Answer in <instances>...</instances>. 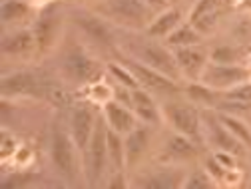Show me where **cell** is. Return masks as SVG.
Listing matches in <instances>:
<instances>
[{
    "instance_id": "obj_1",
    "label": "cell",
    "mask_w": 251,
    "mask_h": 189,
    "mask_svg": "<svg viewBox=\"0 0 251 189\" xmlns=\"http://www.w3.org/2000/svg\"><path fill=\"white\" fill-rule=\"evenodd\" d=\"M50 149V164L58 177L66 185H76L78 179L84 177V164H82V151L78 149L68 125L56 119L50 128L48 138Z\"/></svg>"
},
{
    "instance_id": "obj_2",
    "label": "cell",
    "mask_w": 251,
    "mask_h": 189,
    "mask_svg": "<svg viewBox=\"0 0 251 189\" xmlns=\"http://www.w3.org/2000/svg\"><path fill=\"white\" fill-rule=\"evenodd\" d=\"M58 72L64 84L70 86H90L96 84L102 76V64L92 56L82 42L68 40L58 48Z\"/></svg>"
},
{
    "instance_id": "obj_3",
    "label": "cell",
    "mask_w": 251,
    "mask_h": 189,
    "mask_svg": "<svg viewBox=\"0 0 251 189\" xmlns=\"http://www.w3.org/2000/svg\"><path fill=\"white\" fill-rule=\"evenodd\" d=\"M124 46V52L140 60L142 64L158 70L162 74H166L168 78L176 80V82H181V72L177 68V62H176V56L172 52L170 46H166V42H160V40H153V38H148L146 34L144 36H132L128 40L122 42Z\"/></svg>"
},
{
    "instance_id": "obj_4",
    "label": "cell",
    "mask_w": 251,
    "mask_h": 189,
    "mask_svg": "<svg viewBox=\"0 0 251 189\" xmlns=\"http://www.w3.org/2000/svg\"><path fill=\"white\" fill-rule=\"evenodd\" d=\"M94 12H98L102 18L112 22L116 28L124 30H144L155 18V12L144 2V0H98L90 4Z\"/></svg>"
},
{
    "instance_id": "obj_5",
    "label": "cell",
    "mask_w": 251,
    "mask_h": 189,
    "mask_svg": "<svg viewBox=\"0 0 251 189\" xmlns=\"http://www.w3.org/2000/svg\"><path fill=\"white\" fill-rule=\"evenodd\" d=\"M66 20L76 28L88 42L102 46V48H116L120 38L116 34V26L102 18L98 12H94L90 6L74 4L66 12Z\"/></svg>"
},
{
    "instance_id": "obj_6",
    "label": "cell",
    "mask_w": 251,
    "mask_h": 189,
    "mask_svg": "<svg viewBox=\"0 0 251 189\" xmlns=\"http://www.w3.org/2000/svg\"><path fill=\"white\" fill-rule=\"evenodd\" d=\"M108 123L104 116H98L96 128L88 142V147L82 153V164H84V179L90 187H100L106 183V175L110 167V155H108Z\"/></svg>"
},
{
    "instance_id": "obj_7",
    "label": "cell",
    "mask_w": 251,
    "mask_h": 189,
    "mask_svg": "<svg viewBox=\"0 0 251 189\" xmlns=\"http://www.w3.org/2000/svg\"><path fill=\"white\" fill-rule=\"evenodd\" d=\"M164 121L181 136H187L196 143L203 145V130H201V108L192 104L187 98L172 96L160 104Z\"/></svg>"
},
{
    "instance_id": "obj_8",
    "label": "cell",
    "mask_w": 251,
    "mask_h": 189,
    "mask_svg": "<svg viewBox=\"0 0 251 189\" xmlns=\"http://www.w3.org/2000/svg\"><path fill=\"white\" fill-rule=\"evenodd\" d=\"M54 80L30 68L4 72L0 78V94L6 100H46V92Z\"/></svg>"
},
{
    "instance_id": "obj_9",
    "label": "cell",
    "mask_w": 251,
    "mask_h": 189,
    "mask_svg": "<svg viewBox=\"0 0 251 189\" xmlns=\"http://www.w3.org/2000/svg\"><path fill=\"white\" fill-rule=\"evenodd\" d=\"M120 62L128 68L134 78L138 80L140 88L148 90L150 94H155V96H164V98H172V96H177V94H181V86L179 82L168 78L166 74L153 70L146 64H142L140 60L128 56V54H122L120 56Z\"/></svg>"
},
{
    "instance_id": "obj_10",
    "label": "cell",
    "mask_w": 251,
    "mask_h": 189,
    "mask_svg": "<svg viewBox=\"0 0 251 189\" xmlns=\"http://www.w3.org/2000/svg\"><path fill=\"white\" fill-rule=\"evenodd\" d=\"M201 130H203V143L211 147V151H227L237 157L247 155V147L219 121L215 110H201Z\"/></svg>"
},
{
    "instance_id": "obj_11",
    "label": "cell",
    "mask_w": 251,
    "mask_h": 189,
    "mask_svg": "<svg viewBox=\"0 0 251 189\" xmlns=\"http://www.w3.org/2000/svg\"><path fill=\"white\" fill-rule=\"evenodd\" d=\"M64 20H66V12L62 10L58 4H50L46 6L34 20L32 30L36 36V44H38V54H48L50 50H54L62 38V28H64Z\"/></svg>"
},
{
    "instance_id": "obj_12",
    "label": "cell",
    "mask_w": 251,
    "mask_h": 189,
    "mask_svg": "<svg viewBox=\"0 0 251 189\" xmlns=\"http://www.w3.org/2000/svg\"><path fill=\"white\" fill-rule=\"evenodd\" d=\"M0 54L4 60H26L38 54V44L32 26H18L4 30L0 38Z\"/></svg>"
},
{
    "instance_id": "obj_13",
    "label": "cell",
    "mask_w": 251,
    "mask_h": 189,
    "mask_svg": "<svg viewBox=\"0 0 251 189\" xmlns=\"http://www.w3.org/2000/svg\"><path fill=\"white\" fill-rule=\"evenodd\" d=\"M251 78V70L245 68L243 64H215V62H207L201 76L198 82L217 90L226 92L241 82H247Z\"/></svg>"
},
{
    "instance_id": "obj_14",
    "label": "cell",
    "mask_w": 251,
    "mask_h": 189,
    "mask_svg": "<svg viewBox=\"0 0 251 189\" xmlns=\"http://www.w3.org/2000/svg\"><path fill=\"white\" fill-rule=\"evenodd\" d=\"M68 112H70L68 114V130H70L78 149L84 153V149L88 147V142L94 134V128H96L100 114L88 102H74Z\"/></svg>"
},
{
    "instance_id": "obj_15",
    "label": "cell",
    "mask_w": 251,
    "mask_h": 189,
    "mask_svg": "<svg viewBox=\"0 0 251 189\" xmlns=\"http://www.w3.org/2000/svg\"><path fill=\"white\" fill-rule=\"evenodd\" d=\"M183 167L176 164H166L162 167H155L150 171H144L134 177L130 187H144V189H176L183 185L185 179Z\"/></svg>"
},
{
    "instance_id": "obj_16",
    "label": "cell",
    "mask_w": 251,
    "mask_h": 189,
    "mask_svg": "<svg viewBox=\"0 0 251 189\" xmlns=\"http://www.w3.org/2000/svg\"><path fill=\"white\" fill-rule=\"evenodd\" d=\"M177 68L181 72V76L190 82H198L203 68L209 62V50L203 44H196V46H181V48H172Z\"/></svg>"
},
{
    "instance_id": "obj_17",
    "label": "cell",
    "mask_w": 251,
    "mask_h": 189,
    "mask_svg": "<svg viewBox=\"0 0 251 189\" xmlns=\"http://www.w3.org/2000/svg\"><path fill=\"white\" fill-rule=\"evenodd\" d=\"M124 145H126V171L136 169L142 162L146 153L151 147V125L148 123H138L132 132L124 136Z\"/></svg>"
},
{
    "instance_id": "obj_18",
    "label": "cell",
    "mask_w": 251,
    "mask_h": 189,
    "mask_svg": "<svg viewBox=\"0 0 251 189\" xmlns=\"http://www.w3.org/2000/svg\"><path fill=\"white\" fill-rule=\"evenodd\" d=\"M200 143L190 140L187 136H181L177 132H170L162 143V153L170 164H181V162H194L200 157ZM166 162V164H168Z\"/></svg>"
},
{
    "instance_id": "obj_19",
    "label": "cell",
    "mask_w": 251,
    "mask_h": 189,
    "mask_svg": "<svg viewBox=\"0 0 251 189\" xmlns=\"http://www.w3.org/2000/svg\"><path fill=\"white\" fill-rule=\"evenodd\" d=\"M132 110H134L138 121L148 123L151 128H158V125L164 121L162 108L153 100V94H150L144 88L132 90Z\"/></svg>"
},
{
    "instance_id": "obj_20",
    "label": "cell",
    "mask_w": 251,
    "mask_h": 189,
    "mask_svg": "<svg viewBox=\"0 0 251 189\" xmlns=\"http://www.w3.org/2000/svg\"><path fill=\"white\" fill-rule=\"evenodd\" d=\"M102 116H104V119H106V123H108V128L116 130V132L122 134V136H126L128 132H132L136 125L140 123L132 108L124 106V104H120V102H116V100H106V102H104Z\"/></svg>"
},
{
    "instance_id": "obj_21",
    "label": "cell",
    "mask_w": 251,
    "mask_h": 189,
    "mask_svg": "<svg viewBox=\"0 0 251 189\" xmlns=\"http://www.w3.org/2000/svg\"><path fill=\"white\" fill-rule=\"evenodd\" d=\"M183 22V12L177 6H170L168 10L155 14V18L150 22V26L144 30V34L153 40H166L174 30Z\"/></svg>"
},
{
    "instance_id": "obj_22",
    "label": "cell",
    "mask_w": 251,
    "mask_h": 189,
    "mask_svg": "<svg viewBox=\"0 0 251 189\" xmlns=\"http://www.w3.org/2000/svg\"><path fill=\"white\" fill-rule=\"evenodd\" d=\"M32 14L34 10L30 0H2L0 4V22L4 30L24 26V22L32 18Z\"/></svg>"
},
{
    "instance_id": "obj_23",
    "label": "cell",
    "mask_w": 251,
    "mask_h": 189,
    "mask_svg": "<svg viewBox=\"0 0 251 189\" xmlns=\"http://www.w3.org/2000/svg\"><path fill=\"white\" fill-rule=\"evenodd\" d=\"M181 94L201 110H215V106L219 104V100H222V92H217V90H213V88H209L201 82L183 84Z\"/></svg>"
},
{
    "instance_id": "obj_24",
    "label": "cell",
    "mask_w": 251,
    "mask_h": 189,
    "mask_svg": "<svg viewBox=\"0 0 251 189\" xmlns=\"http://www.w3.org/2000/svg\"><path fill=\"white\" fill-rule=\"evenodd\" d=\"M166 46L170 48H181V46H196V44H203V36L196 30L194 24L190 22H181L174 32L164 40Z\"/></svg>"
},
{
    "instance_id": "obj_25",
    "label": "cell",
    "mask_w": 251,
    "mask_h": 189,
    "mask_svg": "<svg viewBox=\"0 0 251 189\" xmlns=\"http://www.w3.org/2000/svg\"><path fill=\"white\" fill-rule=\"evenodd\" d=\"M247 50L239 44H217L209 48V62L215 64H243Z\"/></svg>"
},
{
    "instance_id": "obj_26",
    "label": "cell",
    "mask_w": 251,
    "mask_h": 189,
    "mask_svg": "<svg viewBox=\"0 0 251 189\" xmlns=\"http://www.w3.org/2000/svg\"><path fill=\"white\" fill-rule=\"evenodd\" d=\"M106 138H108V155H110V167H112V171H126V145H124V136L118 134L116 130L108 128Z\"/></svg>"
},
{
    "instance_id": "obj_27",
    "label": "cell",
    "mask_w": 251,
    "mask_h": 189,
    "mask_svg": "<svg viewBox=\"0 0 251 189\" xmlns=\"http://www.w3.org/2000/svg\"><path fill=\"white\" fill-rule=\"evenodd\" d=\"M217 112V110H215ZM217 118L219 121H222L226 128L251 151V128H249V123L239 118V116H231V114H224V112H217Z\"/></svg>"
},
{
    "instance_id": "obj_28",
    "label": "cell",
    "mask_w": 251,
    "mask_h": 189,
    "mask_svg": "<svg viewBox=\"0 0 251 189\" xmlns=\"http://www.w3.org/2000/svg\"><path fill=\"white\" fill-rule=\"evenodd\" d=\"M183 189H215L217 181L207 173L205 167H196L183 179Z\"/></svg>"
},
{
    "instance_id": "obj_29",
    "label": "cell",
    "mask_w": 251,
    "mask_h": 189,
    "mask_svg": "<svg viewBox=\"0 0 251 189\" xmlns=\"http://www.w3.org/2000/svg\"><path fill=\"white\" fill-rule=\"evenodd\" d=\"M106 68H108V72H110V76L114 78L116 84L126 86V88H130V90L140 88V84H138V80L134 78V74H132L128 68H126L122 62H108Z\"/></svg>"
},
{
    "instance_id": "obj_30",
    "label": "cell",
    "mask_w": 251,
    "mask_h": 189,
    "mask_svg": "<svg viewBox=\"0 0 251 189\" xmlns=\"http://www.w3.org/2000/svg\"><path fill=\"white\" fill-rule=\"evenodd\" d=\"M222 14H224V8H215V10L200 16L196 22H190V24H194L198 32L201 36H205V34H211L213 30L219 26V22H222Z\"/></svg>"
},
{
    "instance_id": "obj_31",
    "label": "cell",
    "mask_w": 251,
    "mask_h": 189,
    "mask_svg": "<svg viewBox=\"0 0 251 189\" xmlns=\"http://www.w3.org/2000/svg\"><path fill=\"white\" fill-rule=\"evenodd\" d=\"M222 96L226 100H235V102H243V104H251V82H241L226 92H222Z\"/></svg>"
},
{
    "instance_id": "obj_32",
    "label": "cell",
    "mask_w": 251,
    "mask_h": 189,
    "mask_svg": "<svg viewBox=\"0 0 251 189\" xmlns=\"http://www.w3.org/2000/svg\"><path fill=\"white\" fill-rule=\"evenodd\" d=\"M224 4H226L224 0H198L190 10V18H187V22H196L200 16H203V14H207L215 8H222Z\"/></svg>"
},
{
    "instance_id": "obj_33",
    "label": "cell",
    "mask_w": 251,
    "mask_h": 189,
    "mask_svg": "<svg viewBox=\"0 0 251 189\" xmlns=\"http://www.w3.org/2000/svg\"><path fill=\"white\" fill-rule=\"evenodd\" d=\"M233 38L239 46H245L251 42V20H239L233 26Z\"/></svg>"
},
{
    "instance_id": "obj_34",
    "label": "cell",
    "mask_w": 251,
    "mask_h": 189,
    "mask_svg": "<svg viewBox=\"0 0 251 189\" xmlns=\"http://www.w3.org/2000/svg\"><path fill=\"white\" fill-rule=\"evenodd\" d=\"M104 187H108V189H126V187H130L128 175H126V171H112V175L106 177Z\"/></svg>"
},
{
    "instance_id": "obj_35",
    "label": "cell",
    "mask_w": 251,
    "mask_h": 189,
    "mask_svg": "<svg viewBox=\"0 0 251 189\" xmlns=\"http://www.w3.org/2000/svg\"><path fill=\"white\" fill-rule=\"evenodd\" d=\"M213 157H215V160L219 162V164H222L226 169H237V162H239V157L237 155H233V153H227V151H213L211 153Z\"/></svg>"
},
{
    "instance_id": "obj_36",
    "label": "cell",
    "mask_w": 251,
    "mask_h": 189,
    "mask_svg": "<svg viewBox=\"0 0 251 189\" xmlns=\"http://www.w3.org/2000/svg\"><path fill=\"white\" fill-rule=\"evenodd\" d=\"M16 151V140L8 134V128L2 130V157H8Z\"/></svg>"
},
{
    "instance_id": "obj_37",
    "label": "cell",
    "mask_w": 251,
    "mask_h": 189,
    "mask_svg": "<svg viewBox=\"0 0 251 189\" xmlns=\"http://www.w3.org/2000/svg\"><path fill=\"white\" fill-rule=\"evenodd\" d=\"M144 2H146L155 14H160V12H164V10H168V8L172 6L168 0H144Z\"/></svg>"
},
{
    "instance_id": "obj_38",
    "label": "cell",
    "mask_w": 251,
    "mask_h": 189,
    "mask_svg": "<svg viewBox=\"0 0 251 189\" xmlns=\"http://www.w3.org/2000/svg\"><path fill=\"white\" fill-rule=\"evenodd\" d=\"M74 4H84V6H90V4H94V2H98V0H72Z\"/></svg>"
},
{
    "instance_id": "obj_39",
    "label": "cell",
    "mask_w": 251,
    "mask_h": 189,
    "mask_svg": "<svg viewBox=\"0 0 251 189\" xmlns=\"http://www.w3.org/2000/svg\"><path fill=\"white\" fill-rule=\"evenodd\" d=\"M241 8L243 10H251V0H241Z\"/></svg>"
},
{
    "instance_id": "obj_40",
    "label": "cell",
    "mask_w": 251,
    "mask_h": 189,
    "mask_svg": "<svg viewBox=\"0 0 251 189\" xmlns=\"http://www.w3.org/2000/svg\"><path fill=\"white\" fill-rule=\"evenodd\" d=\"M168 2H170L172 6H176V4H179V2H181V0H168Z\"/></svg>"
},
{
    "instance_id": "obj_41",
    "label": "cell",
    "mask_w": 251,
    "mask_h": 189,
    "mask_svg": "<svg viewBox=\"0 0 251 189\" xmlns=\"http://www.w3.org/2000/svg\"><path fill=\"white\" fill-rule=\"evenodd\" d=\"M185 2H190V4H192V6H194V4H196V2H198V0H185Z\"/></svg>"
},
{
    "instance_id": "obj_42",
    "label": "cell",
    "mask_w": 251,
    "mask_h": 189,
    "mask_svg": "<svg viewBox=\"0 0 251 189\" xmlns=\"http://www.w3.org/2000/svg\"><path fill=\"white\" fill-rule=\"evenodd\" d=\"M249 185H251V179H249Z\"/></svg>"
},
{
    "instance_id": "obj_43",
    "label": "cell",
    "mask_w": 251,
    "mask_h": 189,
    "mask_svg": "<svg viewBox=\"0 0 251 189\" xmlns=\"http://www.w3.org/2000/svg\"><path fill=\"white\" fill-rule=\"evenodd\" d=\"M30 2H32V0H30Z\"/></svg>"
}]
</instances>
